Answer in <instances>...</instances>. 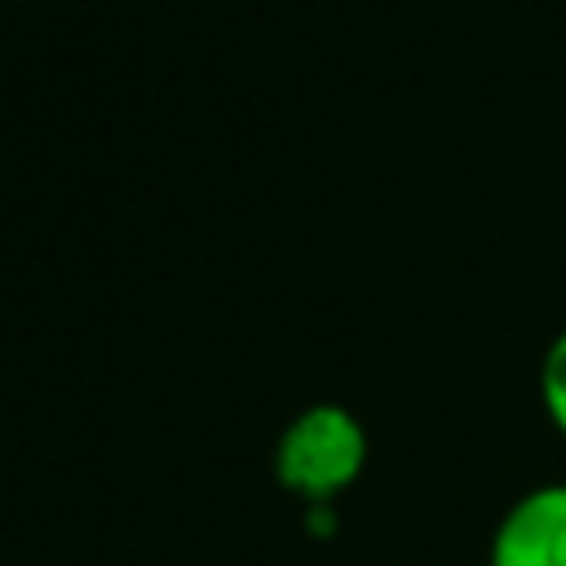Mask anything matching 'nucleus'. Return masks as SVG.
<instances>
[{"mask_svg":"<svg viewBox=\"0 0 566 566\" xmlns=\"http://www.w3.org/2000/svg\"><path fill=\"white\" fill-rule=\"evenodd\" d=\"M367 429L340 402H314L287 420L274 442V478L287 495L323 509L345 495L367 469Z\"/></svg>","mask_w":566,"mask_h":566,"instance_id":"obj_1","label":"nucleus"},{"mask_svg":"<svg viewBox=\"0 0 566 566\" xmlns=\"http://www.w3.org/2000/svg\"><path fill=\"white\" fill-rule=\"evenodd\" d=\"M486 566H566V482L531 486L504 509Z\"/></svg>","mask_w":566,"mask_h":566,"instance_id":"obj_2","label":"nucleus"},{"mask_svg":"<svg viewBox=\"0 0 566 566\" xmlns=\"http://www.w3.org/2000/svg\"><path fill=\"white\" fill-rule=\"evenodd\" d=\"M539 402H544L548 424L566 438V332H557L553 345L544 349V363H539Z\"/></svg>","mask_w":566,"mask_h":566,"instance_id":"obj_3","label":"nucleus"}]
</instances>
